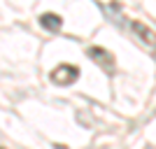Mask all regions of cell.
<instances>
[{"instance_id": "1", "label": "cell", "mask_w": 156, "mask_h": 149, "mask_svg": "<svg viewBox=\"0 0 156 149\" xmlns=\"http://www.w3.org/2000/svg\"><path fill=\"white\" fill-rule=\"evenodd\" d=\"M77 77H79V68L77 65H58V68L51 72V82L54 84H61V86L72 84Z\"/></svg>"}, {"instance_id": "2", "label": "cell", "mask_w": 156, "mask_h": 149, "mask_svg": "<svg viewBox=\"0 0 156 149\" xmlns=\"http://www.w3.org/2000/svg\"><path fill=\"white\" fill-rule=\"evenodd\" d=\"M89 56H91L98 65H103L107 75H114V59L110 56V51H105L100 47H91V49H89Z\"/></svg>"}, {"instance_id": "3", "label": "cell", "mask_w": 156, "mask_h": 149, "mask_svg": "<svg viewBox=\"0 0 156 149\" xmlns=\"http://www.w3.org/2000/svg\"><path fill=\"white\" fill-rule=\"evenodd\" d=\"M133 30L142 37V42L144 44H149V47H156V33L151 30V28H147L142 23V21H133Z\"/></svg>"}, {"instance_id": "4", "label": "cell", "mask_w": 156, "mask_h": 149, "mask_svg": "<svg viewBox=\"0 0 156 149\" xmlns=\"http://www.w3.org/2000/svg\"><path fill=\"white\" fill-rule=\"evenodd\" d=\"M40 23H42V28L49 33H58L61 26H63V19H61L58 14H42L40 16Z\"/></svg>"}, {"instance_id": "5", "label": "cell", "mask_w": 156, "mask_h": 149, "mask_svg": "<svg viewBox=\"0 0 156 149\" xmlns=\"http://www.w3.org/2000/svg\"><path fill=\"white\" fill-rule=\"evenodd\" d=\"M144 149H156V147H151V144H147V147H144Z\"/></svg>"}]
</instances>
